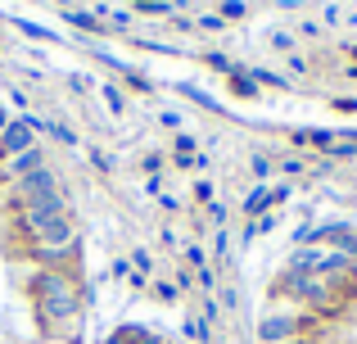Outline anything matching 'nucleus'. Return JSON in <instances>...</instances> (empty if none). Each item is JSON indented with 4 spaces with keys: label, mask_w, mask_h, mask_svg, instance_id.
I'll list each match as a JSON object with an SVG mask.
<instances>
[{
    "label": "nucleus",
    "mask_w": 357,
    "mask_h": 344,
    "mask_svg": "<svg viewBox=\"0 0 357 344\" xmlns=\"http://www.w3.org/2000/svg\"><path fill=\"white\" fill-rule=\"evenodd\" d=\"M63 18H68L73 27H82V32H105V18H96V9H73V5H63Z\"/></svg>",
    "instance_id": "obj_7"
},
{
    "label": "nucleus",
    "mask_w": 357,
    "mask_h": 344,
    "mask_svg": "<svg viewBox=\"0 0 357 344\" xmlns=\"http://www.w3.org/2000/svg\"><path fill=\"white\" fill-rule=\"evenodd\" d=\"M41 127H45V118H14V123L0 132V163L14 159V154H23V150H32V145H41L36 141Z\"/></svg>",
    "instance_id": "obj_4"
},
{
    "label": "nucleus",
    "mask_w": 357,
    "mask_h": 344,
    "mask_svg": "<svg viewBox=\"0 0 357 344\" xmlns=\"http://www.w3.org/2000/svg\"><path fill=\"white\" fill-rule=\"evenodd\" d=\"M317 317H294V313H271L258 322V340L262 344H294L303 331H312Z\"/></svg>",
    "instance_id": "obj_3"
},
{
    "label": "nucleus",
    "mask_w": 357,
    "mask_h": 344,
    "mask_svg": "<svg viewBox=\"0 0 357 344\" xmlns=\"http://www.w3.org/2000/svg\"><path fill=\"white\" fill-rule=\"evenodd\" d=\"M14 27H18V32H27V36H41V41H50V32H45V27H36V23H27V18H14Z\"/></svg>",
    "instance_id": "obj_16"
},
{
    "label": "nucleus",
    "mask_w": 357,
    "mask_h": 344,
    "mask_svg": "<svg viewBox=\"0 0 357 344\" xmlns=\"http://www.w3.org/2000/svg\"><path fill=\"white\" fill-rule=\"evenodd\" d=\"M204 63H208V68H218V73H240L236 63H231L227 54H218V50H208V54H204Z\"/></svg>",
    "instance_id": "obj_14"
},
{
    "label": "nucleus",
    "mask_w": 357,
    "mask_h": 344,
    "mask_svg": "<svg viewBox=\"0 0 357 344\" xmlns=\"http://www.w3.org/2000/svg\"><path fill=\"white\" fill-rule=\"evenodd\" d=\"M131 9H136V14H167V0H131Z\"/></svg>",
    "instance_id": "obj_13"
},
{
    "label": "nucleus",
    "mask_w": 357,
    "mask_h": 344,
    "mask_svg": "<svg viewBox=\"0 0 357 344\" xmlns=\"http://www.w3.org/2000/svg\"><path fill=\"white\" fill-rule=\"evenodd\" d=\"M131 258H136L140 276H145V272H154V258H149V249H136V254H131Z\"/></svg>",
    "instance_id": "obj_18"
},
{
    "label": "nucleus",
    "mask_w": 357,
    "mask_h": 344,
    "mask_svg": "<svg viewBox=\"0 0 357 344\" xmlns=\"http://www.w3.org/2000/svg\"><path fill=\"white\" fill-rule=\"evenodd\" d=\"M41 132H50L54 141H63V145H77V136H73V132H68V127H63V123H45Z\"/></svg>",
    "instance_id": "obj_15"
},
{
    "label": "nucleus",
    "mask_w": 357,
    "mask_h": 344,
    "mask_svg": "<svg viewBox=\"0 0 357 344\" xmlns=\"http://www.w3.org/2000/svg\"><path fill=\"white\" fill-rule=\"evenodd\" d=\"M280 195H285V186H276V190H267V186H258V190H249V200H244V213H249V218H258V213L267 209L271 200H280Z\"/></svg>",
    "instance_id": "obj_8"
},
{
    "label": "nucleus",
    "mask_w": 357,
    "mask_h": 344,
    "mask_svg": "<svg viewBox=\"0 0 357 344\" xmlns=\"http://www.w3.org/2000/svg\"><path fill=\"white\" fill-rule=\"evenodd\" d=\"M18 258H23V263H32L36 272H68L73 258H77V245H68V249H54V245H23V249H18Z\"/></svg>",
    "instance_id": "obj_5"
},
{
    "label": "nucleus",
    "mask_w": 357,
    "mask_h": 344,
    "mask_svg": "<svg viewBox=\"0 0 357 344\" xmlns=\"http://www.w3.org/2000/svg\"><path fill=\"white\" fill-rule=\"evenodd\" d=\"M27 294H32L36 322L45 331H59L82 317V294L73 285V272H32L27 276Z\"/></svg>",
    "instance_id": "obj_1"
},
{
    "label": "nucleus",
    "mask_w": 357,
    "mask_h": 344,
    "mask_svg": "<svg viewBox=\"0 0 357 344\" xmlns=\"http://www.w3.org/2000/svg\"><path fill=\"white\" fill-rule=\"evenodd\" d=\"M181 331H185V340H208V322L195 317V313H185V317H181Z\"/></svg>",
    "instance_id": "obj_9"
},
{
    "label": "nucleus",
    "mask_w": 357,
    "mask_h": 344,
    "mask_svg": "<svg viewBox=\"0 0 357 344\" xmlns=\"http://www.w3.org/2000/svg\"><path fill=\"white\" fill-rule=\"evenodd\" d=\"M195 195H199V200H208V204H213V181H199V186H195Z\"/></svg>",
    "instance_id": "obj_25"
},
{
    "label": "nucleus",
    "mask_w": 357,
    "mask_h": 344,
    "mask_svg": "<svg viewBox=\"0 0 357 344\" xmlns=\"http://www.w3.org/2000/svg\"><path fill=\"white\" fill-rule=\"evenodd\" d=\"M244 14H249V5H244V0H222V5H218V18H222V23H236V18H244Z\"/></svg>",
    "instance_id": "obj_11"
},
{
    "label": "nucleus",
    "mask_w": 357,
    "mask_h": 344,
    "mask_svg": "<svg viewBox=\"0 0 357 344\" xmlns=\"http://www.w3.org/2000/svg\"><path fill=\"white\" fill-rule=\"evenodd\" d=\"M68 87H73V91H86V87H91V82H86V73H73V77H68Z\"/></svg>",
    "instance_id": "obj_23"
},
{
    "label": "nucleus",
    "mask_w": 357,
    "mask_h": 344,
    "mask_svg": "<svg viewBox=\"0 0 357 344\" xmlns=\"http://www.w3.org/2000/svg\"><path fill=\"white\" fill-rule=\"evenodd\" d=\"M199 27H208V32H218V27H222V18H218V14H204V18H199Z\"/></svg>",
    "instance_id": "obj_24"
},
{
    "label": "nucleus",
    "mask_w": 357,
    "mask_h": 344,
    "mask_svg": "<svg viewBox=\"0 0 357 344\" xmlns=\"http://www.w3.org/2000/svg\"><path fill=\"white\" fill-rule=\"evenodd\" d=\"M105 344H127V331H122V327H118V331H109V340H105Z\"/></svg>",
    "instance_id": "obj_26"
},
{
    "label": "nucleus",
    "mask_w": 357,
    "mask_h": 344,
    "mask_svg": "<svg viewBox=\"0 0 357 344\" xmlns=\"http://www.w3.org/2000/svg\"><path fill=\"white\" fill-rule=\"evenodd\" d=\"M158 344H172V340H163V336H158Z\"/></svg>",
    "instance_id": "obj_28"
},
{
    "label": "nucleus",
    "mask_w": 357,
    "mask_h": 344,
    "mask_svg": "<svg viewBox=\"0 0 357 344\" xmlns=\"http://www.w3.org/2000/svg\"><path fill=\"white\" fill-rule=\"evenodd\" d=\"M271 45H276V50H294V36L289 32H271Z\"/></svg>",
    "instance_id": "obj_20"
},
{
    "label": "nucleus",
    "mask_w": 357,
    "mask_h": 344,
    "mask_svg": "<svg viewBox=\"0 0 357 344\" xmlns=\"http://www.w3.org/2000/svg\"><path fill=\"white\" fill-rule=\"evenodd\" d=\"M280 172L298 177V172H303V159H294V154H285V159H280Z\"/></svg>",
    "instance_id": "obj_19"
},
{
    "label": "nucleus",
    "mask_w": 357,
    "mask_h": 344,
    "mask_svg": "<svg viewBox=\"0 0 357 344\" xmlns=\"http://www.w3.org/2000/svg\"><path fill=\"white\" fill-rule=\"evenodd\" d=\"M172 159L176 163H181V168H185V163H199V154H195V141H190V136H176V145H172Z\"/></svg>",
    "instance_id": "obj_10"
},
{
    "label": "nucleus",
    "mask_w": 357,
    "mask_h": 344,
    "mask_svg": "<svg viewBox=\"0 0 357 344\" xmlns=\"http://www.w3.org/2000/svg\"><path fill=\"white\" fill-rule=\"evenodd\" d=\"M154 294H158V299H163V304H172V299H181V290H176V285H172V281H158V290H154Z\"/></svg>",
    "instance_id": "obj_17"
},
{
    "label": "nucleus",
    "mask_w": 357,
    "mask_h": 344,
    "mask_svg": "<svg viewBox=\"0 0 357 344\" xmlns=\"http://www.w3.org/2000/svg\"><path fill=\"white\" fill-rule=\"evenodd\" d=\"M9 123H14V114H5V105H0V132H5Z\"/></svg>",
    "instance_id": "obj_27"
},
{
    "label": "nucleus",
    "mask_w": 357,
    "mask_h": 344,
    "mask_svg": "<svg viewBox=\"0 0 357 344\" xmlns=\"http://www.w3.org/2000/svg\"><path fill=\"white\" fill-rule=\"evenodd\" d=\"M105 105H109V114H114V118H122V114H127V96H122V91L114 87V82L105 87Z\"/></svg>",
    "instance_id": "obj_12"
},
{
    "label": "nucleus",
    "mask_w": 357,
    "mask_h": 344,
    "mask_svg": "<svg viewBox=\"0 0 357 344\" xmlns=\"http://www.w3.org/2000/svg\"><path fill=\"white\" fill-rule=\"evenodd\" d=\"M353 59H357V45H353Z\"/></svg>",
    "instance_id": "obj_29"
},
{
    "label": "nucleus",
    "mask_w": 357,
    "mask_h": 344,
    "mask_svg": "<svg viewBox=\"0 0 357 344\" xmlns=\"http://www.w3.org/2000/svg\"><path fill=\"white\" fill-rule=\"evenodd\" d=\"M45 163V145H32V150H23V154H14V159H5L0 163V186H18L27 172H36Z\"/></svg>",
    "instance_id": "obj_6"
},
{
    "label": "nucleus",
    "mask_w": 357,
    "mask_h": 344,
    "mask_svg": "<svg viewBox=\"0 0 357 344\" xmlns=\"http://www.w3.org/2000/svg\"><path fill=\"white\" fill-rule=\"evenodd\" d=\"M176 5H185V0H176Z\"/></svg>",
    "instance_id": "obj_30"
},
{
    "label": "nucleus",
    "mask_w": 357,
    "mask_h": 344,
    "mask_svg": "<svg viewBox=\"0 0 357 344\" xmlns=\"http://www.w3.org/2000/svg\"><path fill=\"white\" fill-rule=\"evenodd\" d=\"M253 172H258V177L271 172V159H267V154H253Z\"/></svg>",
    "instance_id": "obj_22"
},
{
    "label": "nucleus",
    "mask_w": 357,
    "mask_h": 344,
    "mask_svg": "<svg viewBox=\"0 0 357 344\" xmlns=\"http://www.w3.org/2000/svg\"><path fill=\"white\" fill-rule=\"evenodd\" d=\"M54 190H63V181H59V172L50 168V163H41L36 172H27L18 186H9V195H5V209H27V204H36V200H45V195H54Z\"/></svg>",
    "instance_id": "obj_2"
},
{
    "label": "nucleus",
    "mask_w": 357,
    "mask_h": 344,
    "mask_svg": "<svg viewBox=\"0 0 357 344\" xmlns=\"http://www.w3.org/2000/svg\"><path fill=\"white\" fill-rule=\"evenodd\" d=\"M5 96H9V105H14V109H27V96H23V91H14V87H9Z\"/></svg>",
    "instance_id": "obj_21"
}]
</instances>
